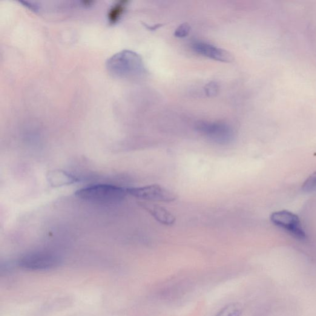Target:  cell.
<instances>
[{
  "label": "cell",
  "instance_id": "1",
  "mask_svg": "<svg viewBox=\"0 0 316 316\" xmlns=\"http://www.w3.org/2000/svg\"><path fill=\"white\" fill-rule=\"evenodd\" d=\"M128 194V189L110 184L90 185L76 192V196L85 202L101 205L118 203Z\"/></svg>",
  "mask_w": 316,
  "mask_h": 316
},
{
  "label": "cell",
  "instance_id": "2",
  "mask_svg": "<svg viewBox=\"0 0 316 316\" xmlns=\"http://www.w3.org/2000/svg\"><path fill=\"white\" fill-rule=\"evenodd\" d=\"M107 66L111 73L117 76H131L144 73L145 66L139 54L124 50L108 59Z\"/></svg>",
  "mask_w": 316,
  "mask_h": 316
},
{
  "label": "cell",
  "instance_id": "3",
  "mask_svg": "<svg viewBox=\"0 0 316 316\" xmlns=\"http://www.w3.org/2000/svg\"><path fill=\"white\" fill-rule=\"evenodd\" d=\"M61 258L50 251H34L22 256L18 261L20 268L31 271H47L58 267Z\"/></svg>",
  "mask_w": 316,
  "mask_h": 316
},
{
  "label": "cell",
  "instance_id": "4",
  "mask_svg": "<svg viewBox=\"0 0 316 316\" xmlns=\"http://www.w3.org/2000/svg\"><path fill=\"white\" fill-rule=\"evenodd\" d=\"M196 130L207 139L219 145H229L235 139L234 130L225 123L200 121L197 123Z\"/></svg>",
  "mask_w": 316,
  "mask_h": 316
},
{
  "label": "cell",
  "instance_id": "5",
  "mask_svg": "<svg viewBox=\"0 0 316 316\" xmlns=\"http://www.w3.org/2000/svg\"><path fill=\"white\" fill-rule=\"evenodd\" d=\"M128 193L139 199L153 202L171 203L177 199V195L173 192L159 185L129 188Z\"/></svg>",
  "mask_w": 316,
  "mask_h": 316
},
{
  "label": "cell",
  "instance_id": "6",
  "mask_svg": "<svg viewBox=\"0 0 316 316\" xmlns=\"http://www.w3.org/2000/svg\"><path fill=\"white\" fill-rule=\"evenodd\" d=\"M271 220L275 226L286 230L298 239H305L306 233L298 215L288 211H280L272 213Z\"/></svg>",
  "mask_w": 316,
  "mask_h": 316
},
{
  "label": "cell",
  "instance_id": "7",
  "mask_svg": "<svg viewBox=\"0 0 316 316\" xmlns=\"http://www.w3.org/2000/svg\"><path fill=\"white\" fill-rule=\"evenodd\" d=\"M192 48L195 52L203 56L216 61L230 62L232 60L231 54L223 49L207 44L206 42L196 41L192 43Z\"/></svg>",
  "mask_w": 316,
  "mask_h": 316
},
{
  "label": "cell",
  "instance_id": "8",
  "mask_svg": "<svg viewBox=\"0 0 316 316\" xmlns=\"http://www.w3.org/2000/svg\"><path fill=\"white\" fill-rule=\"evenodd\" d=\"M140 205L151 215L155 220L163 225L171 226L176 223V218L174 214L162 206L147 202H141Z\"/></svg>",
  "mask_w": 316,
  "mask_h": 316
},
{
  "label": "cell",
  "instance_id": "9",
  "mask_svg": "<svg viewBox=\"0 0 316 316\" xmlns=\"http://www.w3.org/2000/svg\"><path fill=\"white\" fill-rule=\"evenodd\" d=\"M49 181L51 185L59 186L71 184L74 182V178L65 172L55 171L50 174Z\"/></svg>",
  "mask_w": 316,
  "mask_h": 316
},
{
  "label": "cell",
  "instance_id": "10",
  "mask_svg": "<svg viewBox=\"0 0 316 316\" xmlns=\"http://www.w3.org/2000/svg\"><path fill=\"white\" fill-rule=\"evenodd\" d=\"M128 3L127 1H120L112 6L108 13L110 24H114L119 21L127 7Z\"/></svg>",
  "mask_w": 316,
  "mask_h": 316
},
{
  "label": "cell",
  "instance_id": "11",
  "mask_svg": "<svg viewBox=\"0 0 316 316\" xmlns=\"http://www.w3.org/2000/svg\"><path fill=\"white\" fill-rule=\"evenodd\" d=\"M242 309L240 304L233 303L224 307L215 316H240Z\"/></svg>",
  "mask_w": 316,
  "mask_h": 316
},
{
  "label": "cell",
  "instance_id": "12",
  "mask_svg": "<svg viewBox=\"0 0 316 316\" xmlns=\"http://www.w3.org/2000/svg\"><path fill=\"white\" fill-rule=\"evenodd\" d=\"M302 189L306 192L316 191V172L307 178L303 183Z\"/></svg>",
  "mask_w": 316,
  "mask_h": 316
},
{
  "label": "cell",
  "instance_id": "13",
  "mask_svg": "<svg viewBox=\"0 0 316 316\" xmlns=\"http://www.w3.org/2000/svg\"><path fill=\"white\" fill-rule=\"evenodd\" d=\"M191 27L187 23H183L176 28L174 33V36L178 38H183L188 35L191 31Z\"/></svg>",
  "mask_w": 316,
  "mask_h": 316
},
{
  "label": "cell",
  "instance_id": "14",
  "mask_svg": "<svg viewBox=\"0 0 316 316\" xmlns=\"http://www.w3.org/2000/svg\"><path fill=\"white\" fill-rule=\"evenodd\" d=\"M217 85L215 83H209L205 87L206 93L209 96H213L217 92Z\"/></svg>",
  "mask_w": 316,
  "mask_h": 316
}]
</instances>
